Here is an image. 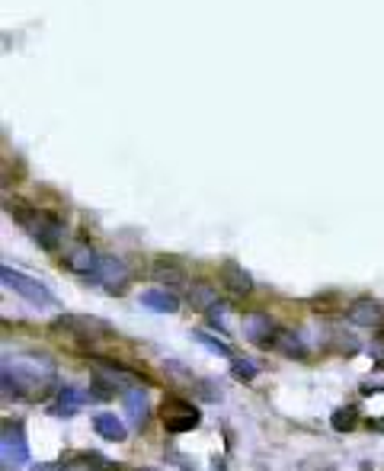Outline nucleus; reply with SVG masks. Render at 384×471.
Segmentation results:
<instances>
[{
	"instance_id": "obj_1",
	"label": "nucleus",
	"mask_w": 384,
	"mask_h": 471,
	"mask_svg": "<svg viewBox=\"0 0 384 471\" xmlns=\"http://www.w3.org/2000/svg\"><path fill=\"white\" fill-rule=\"evenodd\" d=\"M0 382L7 401H45L58 385V372L45 356H7Z\"/></svg>"
},
{
	"instance_id": "obj_2",
	"label": "nucleus",
	"mask_w": 384,
	"mask_h": 471,
	"mask_svg": "<svg viewBox=\"0 0 384 471\" xmlns=\"http://www.w3.org/2000/svg\"><path fill=\"white\" fill-rule=\"evenodd\" d=\"M10 215L19 221L26 235L33 237L35 244L42 251H58L61 241H65V221L49 209H13L10 205Z\"/></svg>"
},
{
	"instance_id": "obj_3",
	"label": "nucleus",
	"mask_w": 384,
	"mask_h": 471,
	"mask_svg": "<svg viewBox=\"0 0 384 471\" xmlns=\"http://www.w3.org/2000/svg\"><path fill=\"white\" fill-rule=\"evenodd\" d=\"M29 462V443H26L23 423L4 421L0 429V468L4 471H19Z\"/></svg>"
},
{
	"instance_id": "obj_4",
	"label": "nucleus",
	"mask_w": 384,
	"mask_h": 471,
	"mask_svg": "<svg viewBox=\"0 0 384 471\" xmlns=\"http://www.w3.org/2000/svg\"><path fill=\"white\" fill-rule=\"evenodd\" d=\"M0 279H4V286L13 289V292H17L19 298H26L29 305H39V308H51V305H55V295L45 289V282L26 276V273H19V269L4 266L0 269Z\"/></svg>"
},
{
	"instance_id": "obj_5",
	"label": "nucleus",
	"mask_w": 384,
	"mask_h": 471,
	"mask_svg": "<svg viewBox=\"0 0 384 471\" xmlns=\"http://www.w3.org/2000/svg\"><path fill=\"white\" fill-rule=\"evenodd\" d=\"M199 421H202V413L196 411L189 401H183V398H167V401H164V427H167V433H173V436L196 429Z\"/></svg>"
},
{
	"instance_id": "obj_6",
	"label": "nucleus",
	"mask_w": 384,
	"mask_h": 471,
	"mask_svg": "<svg viewBox=\"0 0 384 471\" xmlns=\"http://www.w3.org/2000/svg\"><path fill=\"white\" fill-rule=\"evenodd\" d=\"M241 330H243V340H250L259 350H273V344H276V336H279V324L263 312L243 314Z\"/></svg>"
},
{
	"instance_id": "obj_7",
	"label": "nucleus",
	"mask_w": 384,
	"mask_h": 471,
	"mask_svg": "<svg viewBox=\"0 0 384 471\" xmlns=\"http://www.w3.org/2000/svg\"><path fill=\"white\" fill-rule=\"evenodd\" d=\"M96 282L103 286V292L109 295H126L128 292V282H132V273H128L126 260H119V257H103L100 269H96Z\"/></svg>"
},
{
	"instance_id": "obj_8",
	"label": "nucleus",
	"mask_w": 384,
	"mask_h": 471,
	"mask_svg": "<svg viewBox=\"0 0 384 471\" xmlns=\"http://www.w3.org/2000/svg\"><path fill=\"white\" fill-rule=\"evenodd\" d=\"M100 253L93 251L90 244H77L61 257V266L67 273H74V276H96V269H100Z\"/></svg>"
},
{
	"instance_id": "obj_9",
	"label": "nucleus",
	"mask_w": 384,
	"mask_h": 471,
	"mask_svg": "<svg viewBox=\"0 0 384 471\" xmlns=\"http://www.w3.org/2000/svg\"><path fill=\"white\" fill-rule=\"evenodd\" d=\"M51 330H65V334H74V336H106L112 334L106 320L100 318H87V314H67V318H58L51 324Z\"/></svg>"
},
{
	"instance_id": "obj_10",
	"label": "nucleus",
	"mask_w": 384,
	"mask_h": 471,
	"mask_svg": "<svg viewBox=\"0 0 384 471\" xmlns=\"http://www.w3.org/2000/svg\"><path fill=\"white\" fill-rule=\"evenodd\" d=\"M96 385H106L109 391L119 388V391H128V388H138L144 385L132 369L126 366H119V362H96Z\"/></svg>"
},
{
	"instance_id": "obj_11",
	"label": "nucleus",
	"mask_w": 384,
	"mask_h": 471,
	"mask_svg": "<svg viewBox=\"0 0 384 471\" xmlns=\"http://www.w3.org/2000/svg\"><path fill=\"white\" fill-rule=\"evenodd\" d=\"M346 320L365 330H384V308L378 302H372V298H359V302L349 305Z\"/></svg>"
},
{
	"instance_id": "obj_12",
	"label": "nucleus",
	"mask_w": 384,
	"mask_h": 471,
	"mask_svg": "<svg viewBox=\"0 0 384 471\" xmlns=\"http://www.w3.org/2000/svg\"><path fill=\"white\" fill-rule=\"evenodd\" d=\"M221 286H225L231 295H237V298H243V295L253 292V279H250V273L241 266V263L227 260L225 266H221Z\"/></svg>"
},
{
	"instance_id": "obj_13",
	"label": "nucleus",
	"mask_w": 384,
	"mask_h": 471,
	"mask_svg": "<svg viewBox=\"0 0 384 471\" xmlns=\"http://www.w3.org/2000/svg\"><path fill=\"white\" fill-rule=\"evenodd\" d=\"M122 404H126V411H128V421H132V427H134V429H142L144 423H148V417H150L148 391H144L142 385H138V388H128V391H122Z\"/></svg>"
},
{
	"instance_id": "obj_14",
	"label": "nucleus",
	"mask_w": 384,
	"mask_h": 471,
	"mask_svg": "<svg viewBox=\"0 0 384 471\" xmlns=\"http://www.w3.org/2000/svg\"><path fill=\"white\" fill-rule=\"evenodd\" d=\"M142 305L157 314L180 312V298H176V292H167V289H148V292H142Z\"/></svg>"
},
{
	"instance_id": "obj_15",
	"label": "nucleus",
	"mask_w": 384,
	"mask_h": 471,
	"mask_svg": "<svg viewBox=\"0 0 384 471\" xmlns=\"http://www.w3.org/2000/svg\"><path fill=\"white\" fill-rule=\"evenodd\" d=\"M84 401H87L84 391H77V388H61L58 398L51 401L49 413H55V417H74V413L84 407Z\"/></svg>"
},
{
	"instance_id": "obj_16",
	"label": "nucleus",
	"mask_w": 384,
	"mask_h": 471,
	"mask_svg": "<svg viewBox=\"0 0 384 471\" xmlns=\"http://www.w3.org/2000/svg\"><path fill=\"white\" fill-rule=\"evenodd\" d=\"M93 429H96V433H100L103 439H109V443H126V439H128L126 423L119 421L116 413H96V421H93Z\"/></svg>"
},
{
	"instance_id": "obj_17",
	"label": "nucleus",
	"mask_w": 384,
	"mask_h": 471,
	"mask_svg": "<svg viewBox=\"0 0 384 471\" xmlns=\"http://www.w3.org/2000/svg\"><path fill=\"white\" fill-rule=\"evenodd\" d=\"M273 350L282 353V356H288V359H304V356H308L304 340H301L295 330H282V328H279V336H276V344H273Z\"/></svg>"
},
{
	"instance_id": "obj_18",
	"label": "nucleus",
	"mask_w": 384,
	"mask_h": 471,
	"mask_svg": "<svg viewBox=\"0 0 384 471\" xmlns=\"http://www.w3.org/2000/svg\"><path fill=\"white\" fill-rule=\"evenodd\" d=\"M154 279H157V282H167V286H183V282H189V279H186V269L176 260L154 263Z\"/></svg>"
},
{
	"instance_id": "obj_19",
	"label": "nucleus",
	"mask_w": 384,
	"mask_h": 471,
	"mask_svg": "<svg viewBox=\"0 0 384 471\" xmlns=\"http://www.w3.org/2000/svg\"><path fill=\"white\" fill-rule=\"evenodd\" d=\"M189 302H192V308H196V312H209L211 305H218V292L209 286V282H192Z\"/></svg>"
},
{
	"instance_id": "obj_20",
	"label": "nucleus",
	"mask_w": 384,
	"mask_h": 471,
	"mask_svg": "<svg viewBox=\"0 0 384 471\" xmlns=\"http://www.w3.org/2000/svg\"><path fill=\"white\" fill-rule=\"evenodd\" d=\"M81 462H84L87 471H119V462L106 459L103 452H84L81 455Z\"/></svg>"
},
{
	"instance_id": "obj_21",
	"label": "nucleus",
	"mask_w": 384,
	"mask_h": 471,
	"mask_svg": "<svg viewBox=\"0 0 384 471\" xmlns=\"http://www.w3.org/2000/svg\"><path fill=\"white\" fill-rule=\"evenodd\" d=\"M192 336H196V340H199V344L202 346H209V350H211V353H221V356H225V359H234V350H231V346H227V344H221V340H215V336H209V334H202V330H196V334H192Z\"/></svg>"
},
{
	"instance_id": "obj_22",
	"label": "nucleus",
	"mask_w": 384,
	"mask_h": 471,
	"mask_svg": "<svg viewBox=\"0 0 384 471\" xmlns=\"http://www.w3.org/2000/svg\"><path fill=\"white\" fill-rule=\"evenodd\" d=\"M356 421H359V411H356V407H340V411L334 413V417H330V423H334V429H352L356 427Z\"/></svg>"
},
{
	"instance_id": "obj_23",
	"label": "nucleus",
	"mask_w": 384,
	"mask_h": 471,
	"mask_svg": "<svg viewBox=\"0 0 384 471\" xmlns=\"http://www.w3.org/2000/svg\"><path fill=\"white\" fill-rule=\"evenodd\" d=\"M231 362H234V375H237V379H241V382L257 379V366H253L250 359H241V356H234V359H231Z\"/></svg>"
},
{
	"instance_id": "obj_24",
	"label": "nucleus",
	"mask_w": 384,
	"mask_h": 471,
	"mask_svg": "<svg viewBox=\"0 0 384 471\" xmlns=\"http://www.w3.org/2000/svg\"><path fill=\"white\" fill-rule=\"evenodd\" d=\"M33 471H71V468H65L61 462H39Z\"/></svg>"
},
{
	"instance_id": "obj_25",
	"label": "nucleus",
	"mask_w": 384,
	"mask_h": 471,
	"mask_svg": "<svg viewBox=\"0 0 384 471\" xmlns=\"http://www.w3.org/2000/svg\"><path fill=\"white\" fill-rule=\"evenodd\" d=\"M134 471H154V468H134Z\"/></svg>"
}]
</instances>
